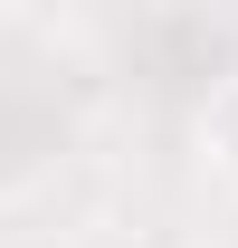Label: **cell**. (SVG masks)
Instances as JSON below:
<instances>
[{
  "label": "cell",
  "instance_id": "6da1fadb",
  "mask_svg": "<svg viewBox=\"0 0 238 248\" xmlns=\"http://www.w3.org/2000/svg\"><path fill=\"white\" fill-rule=\"evenodd\" d=\"M200 153H209V172L238 191V77H229V86L200 105Z\"/></svg>",
  "mask_w": 238,
  "mask_h": 248
}]
</instances>
